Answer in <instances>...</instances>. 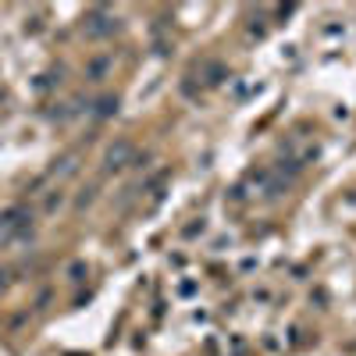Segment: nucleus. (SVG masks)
I'll list each match as a JSON object with an SVG mask.
<instances>
[{"instance_id": "obj_3", "label": "nucleus", "mask_w": 356, "mask_h": 356, "mask_svg": "<svg viewBox=\"0 0 356 356\" xmlns=\"http://www.w3.org/2000/svg\"><path fill=\"white\" fill-rule=\"evenodd\" d=\"M71 282H82V275H86V264H71Z\"/></svg>"}, {"instance_id": "obj_2", "label": "nucleus", "mask_w": 356, "mask_h": 356, "mask_svg": "<svg viewBox=\"0 0 356 356\" xmlns=\"http://www.w3.org/2000/svg\"><path fill=\"white\" fill-rule=\"evenodd\" d=\"M96 111H100V114H114V111H118V100H114V96H103V100L96 103Z\"/></svg>"}, {"instance_id": "obj_1", "label": "nucleus", "mask_w": 356, "mask_h": 356, "mask_svg": "<svg viewBox=\"0 0 356 356\" xmlns=\"http://www.w3.org/2000/svg\"><path fill=\"white\" fill-rule=\"evenodd\" d=\"M132 157V146L129 142H118V146H111L107 150V171H114V167H125V160Z\"/></svg>"}, {"instance_id": "obj_4", "label": "nucleus", "mask_w": 356, "mask_h": 356, "mask_svg": "<svg viewBox=\"0 0 356 356\" xmlns=\"http://www.w3.org/2000/svg\"><path fill=\"white\" fill-rule=\"evenodd\" d=\"M4 285H7V271H0V288H4Z\"/></svg>"}]
</instances>
